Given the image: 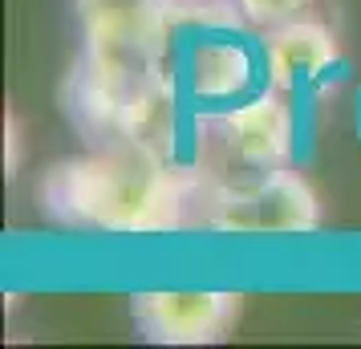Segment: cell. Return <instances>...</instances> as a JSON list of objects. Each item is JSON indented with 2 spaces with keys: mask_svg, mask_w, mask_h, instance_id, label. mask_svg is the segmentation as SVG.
<instances>
[{
  "mask_svg": "<svg viewBox=\"0 0 361 349\" xmlns=\"http://www.w3.org/2000/svg\"><path fill=\"white\" fill-rule=\"evenodd\" d=\"M37 195L61 224L114 235H163L179 228L187 207L179 166L134 147L49 166Z\"/></svg>",
  "mask_w": 361,
  "mask_h": 349,
  "instance_id": "6da1fadb",
  "label": "cell"
},
{
  "mask_svg": "<svg viewBox=\"0 0 361 349\" xmlns=\"http://www.w3.org/2000/svg\"><path fill=\"white\" fill-rule=\"evenodd\" d=\"M207 224L228 235H305L321 228V200L300 175L272 166L256 183L215 191Z\"/></svg>",
  "mask_w": 361,
  "mask_h": 349,
  "instance_id": "7a4b0ae2",
  "label": "cell"
},
{
  "mask_svg": "<svg viewBox=\"0 0 361 349\" xmlns=\"http://www.w3.org/2000/svg\"><path fill=\"white\" fill-rule=\"evenodd\" d=\"M130 313L147 341L159 345H215L244 313V293L219 288H154L134 293Z\"/></svg>",
  "mask_w": 361,
  "mask_h": 349,
  "instance_id": "3957f363",
  "label": "cell"
},
{
  "mask_svg": "<svg viewBox=\"0 0 361 349\" xmlns=\"http://www.w3.org/2000/svg\"><path fill=\"white\" fill-rule=\"evenodd\" d=\"M219 126H224L228 150L244 166L272 171V166H284L293 154V110L276 94V85L231 102L219 114Z\"/></svg>",
  "mask_w": 361,
  "mask_h": 349,
  "instance_id": "277c9868",
  "label": "cell"
},
{
  "mask_svg": "<svg viewBox=\"0 0 361 349\" xmlns=\"http://www.w3.org/2000/svg\"><path fill=\"white\" fill-rule=\"evenodd\" d=\"M264 73L276 90H305L337 66V41L321 20H280L260 45Z\"/></svg>",
  "mask_w": 361,
  "mask_h": 349,
  "instance_id": "5b68a950",
  "label": "cell"
},
{
  "mask_svg": "<svg viewBox=\"0 0 361 349\" xmlns=\"http://www.w3.org/2000/svg\"><path fill=\"white\" fill-rule=\"evenodd\" d=\"M256 57L244 41L235 37H195L183 57V85L195 102L212 106H231L247 98L256 82Z\"/></svg>",
  "mask_w": 361,
  "mask_h": 349,
  "instance_id": "8992f818",
  "label": "cell"
},
{
  "mask_svg": "<svg viewBox=\"0 0 361 349\" xmlns=\"http://www.w3.org/2000/svg\"><path fill=\"white\" fill-rule=\"evenodd\" d=\"M114 134L122 138L118 147L147 150L154 159L175 163V150H179V90H175V82L159 73L150 82L134 85L118 110Z\"/></svg>",
  "mask_w": 361,
  "mask_h": 349,
  "instance_id": "52a82bcc",
  "label": "cell"
},
{
  "mask_svg": "<svg viewBox=\"0 0 361 349\" xmlns=\"http://www.w3.org/2000/svg\"><path fill=\"white\" fill-rule=\"evenodd\" d=\"M85 37H118V41H171V8L175 0H73Z\"/></svg>",
  "mask_w": 361,
  "mask_h": 349,
  "instance_id": "ba28073f",
  "label": "cell"
},
{
  "mask_svg": "<svg viewBox=\"0 0 361 349\" xmlns=\"http://www.w3.org/2000/svg\"><path fill=\"white\" fill-rule=\"evenodd\" d=\"M312 0H235V8L256 25H280V20L300 17V8H309Z\"/></svg>",
  "mask_w": 361,
  "mask_h": 349,
  "instance_id": "9c48e42d",
  "label": "cell"
}]
</instances>
